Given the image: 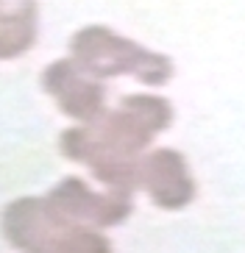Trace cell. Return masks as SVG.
I'll return each instance as SVG.
<instances>
[{
    "mask_svg": "<svg viewBox=\"0 0 245 253\" xmlns=\"http://www.w3.org/2000/svg\"><path fill=\"white\" fill-rule=\"evenodd\" d=\"M34 39V3H22L14 14L0 20V59L17 56Z\"/></svg>",
    "mask_w": 245,
    "mask_h": 253,
    "instance_id": "1",
    "label": "cell"
}]
</instances>
